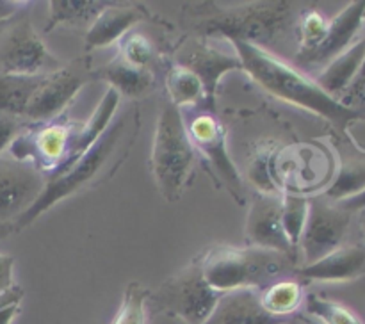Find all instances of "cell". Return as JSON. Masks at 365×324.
Returning a JSON list of instances; mask_svg holds the SVG:
<instances>
[{
	"label": "cell",
	"mask_w": 365,
	"mask_h": 324,
	"mask_svg": "<svg viewBox=\"0 0 365 324\" xmlns=\"http://www.w3.org/2000/svg\"><path fill=\"white\" fill-rule=\"evenodd\" d=\"M141 128V113L135 105L114 117L102 137L63 173L46 178V184L34 205L11 226L13 231H20L34 223L41 214L52 209L56 203L96 187L102 182L113 178L120 169L121 162L128 157L134 146L138 132Z\"/></svg>",
	"instance_id": "6da1fadb"
},
{
	"label": "cell",
	"mask_w": 365,
	"mask_h": 324,
	"mask_svg": "<svg viewBox=\"0 0 365 324\" xmlns=\"http://www.w3.org/2000/svg\"><path fill=\"white\" fill-rule=\"evenodd\" d=\"M234 46L242 64V71L250 75L264 91L291 105L305 109L335 125H346L360 117V113L346 107L341 100L328 95L310 75L303 73L292 64L285 63L269 50L242 41H228Z\"/></svg>",
	"instance_id": "7a4b0ae2"
},
{
	"label": "cell",
	"mask_w": 365,
	"mask_h": 324,
	"mask_svg": "<svg viewBox=\"0 0 365 324\" xmlns=\"http://www.w3.org/2000/svg\"><path fill=\"white\" fill-rule=\"evenodd\" d=\"M294 20L291 2H255L241 6L200 7L192 28L200 38L242 41L267 50L289 34Z\"/></svg>",
	"instance_id": "3957f363"
},
{
	"label": "cell",
	"mask_w": 365,
	"mask_h": 324,
	"mask_svg": "<svg viewBox=\"0 0 365 324\" xmlns=\"http://www.w3.org/2000/svg\"><path fill=\"white\" fill-rule=\"evenodd\" d=\"M205 280L214 291H264L284 278H296V260L271 249L216 246L198 256Z\"/></svg>",
	"instance_id": "277c9868"
},
{
	"label": "cell",
	"mask_w": 365,
	"mask_h": 324,
	"mask_svg": "<svg viewBox=\"0 0 365 324\" xmlns=\"http://www.w3.org/2000/svg\"><path fill=\"white\" fill-rule=\"evenodd\" d=\"M196 164V152L185 130L184 117L170 100L163 103L153 132L152 167L153 180L166 202L175 203L184 194Z\"/></svg>",
	"instance_id": "5b68a950"
},
{
	"label": "cell",
	"mask_w": 365,
	"mask_h": 324,
	"mask_svg": "<svg viewBox=\"0 0 365 324\" xmlns=\"http://www.w3.org/2000/svg\"><path fill=\"white\" fill-rule=\"evenodd\" d=\"M205 280L202 263L196 258L175 276L168 278L153 294L148 296L152 312L175 317L185 324H203L221 299Z\"/></svg>",
	"instance_id": "8992f818"
},
{
	"label": "cell",
	"mask_w": 365,
	"mask_h": 324,
	"mask_svg": "<svg viewBox=\"0 0 365 324\" xmlns=\"http://www.w3.org/2000/svg\"><path fill=\"white\" fill-rule=\"evenodd\" d=\"M180 113L195 152L205 159L212 169V174L225 185V189L239 203L245 202L242 182L228 153L227 132L223 123L207 107H189V109H180Z\"/></svg>",
	"instance_id": "52a82bcc"
},
{
	"label": "cell",
	"mask_w": 365,
	"mask_h": 324,
	"mask_svg": "<svg viewBox=\"0 0 365 324\" xmlns=\"http://www.w3.org/2000/svg\"><path fill=\"white\" fill-rule=\"evenodd\" d=\"M63 64L45 46L27 16L14 18L0 31V73L50 75Z\"/></svg>",
	"instance_id": "ba28073f"
},
{
	"label": "cell",
	"mask_w": 365,
	"mask_h": 324,
	"mask_svg": "<svg viewBox=\"0 0 365 324\" xmlns=\"http://www.w3.org/2000/svg\"><path fill=\"white\" fill-rule=\"evenodd\" d=\"M93 77H95V70L88 57L63 64L57 71L46 75L25 109L24 121L41 125L59 117V114L70 105L71 100Z\"/></svg>",
	"instance_id": "9c48e42d"
},
{
	"label": "cell",
	"mask_w": 365,
	"mask_h": 324,
	"mask_svg": "<svg viewBox=\"0 0 365 324\" xmlns=\"http://www.w3.org/2000/svg\"><path fill=\"white\" fill-rule=\"evenodd\" d=\"M75 130L77 128L73 123H57L56 120L29 128L24 125L11 145L9 153L13 159L32 164L48 178L66 162Z\"/></svg>",
	"instance_id": "30bf717a"
},
{
	"label": "cell",
	"mask_w": 365,
	"mask_h": 324,
	"mask_svg": "<svg viewBox=\"0 0 365 324\" xmlns=\"http://www.w3.org/2000/svg\"><path fill=\"white\" fill-rule=\"evenodd\" d=\"M309 202V217L298 248L303 256V266H310L344 246L353 217L351 212L324 196H314Z\"/></svg>",
	"instance_id": "8fae6325"
},
{
	"label": "cell",
	"mask_w": 365,
	"mask_h": 324,
	"mask_svg": "<svg viewBox=\"0 0 365 324\" xmlns=\"http://www.w3.org/2000/svg\"><path fill=\"white\" fill-rule=\"evenodd\" d=\"M223 39L195 38L185 41L177 53V64L191 70L200 78L205 91L207 109H212L220 80L228 71L242 70L239 56L234 46L225 48Z\"/></svg>",
	"instance_id": "7c38bea8"
},
{
	"label": "cell",
	"mask_w": 365,
	"mask_h": 324,
	"mask_svg": "<svg viewBox=\"0 0 365 324\" xmlns=\"http://www.w3.org/2000/svg\"><path fill=\"white\" fill-rule=\"evenodd\" d=\"M46 184V177L32 164L0 157V226L9 230L36 203Z\"/></svg>",
	"instance_id": "4fadbf2b"
},
{
	"label": "cell",
	"mask_w": 365,
	"mask_h": 324,
	"mask_svg": "<svg viewBox=\"0 0 365 324\" xmlns=\"http://www.w3.org/2000/svg\"><path fill=\"white\" fill-rule=\"evenodd\" d=\"M365 25V0L348 4L337 16L328 20V31L324 39L314 50L307 53H296L294 64L298 70L309 75L319 73L327 64L360 39V31Z\"/></svg>",
	"instance_id": "5bb4252c"
},
{
	"label": "cell",
	"mask_w": 365,
	"mask_h": 324,
	"mask_svg": "<svg viewBox=\"0 0 365 324\" xmlns=\"http://www.w3.org/2000/svg\"><path fill=\"white\" fill-rule=\"evenodd\" d=\"M246 244L282 253L298 262V249L289 242L282 224V196L257 192L246 219Z\"/></svg>",
	"instance_id": "9a60e30c"
},
{
	"label": "cell",
	"mask_w": 365,
	"mask_h": 324,
	"mask_svg": "<svg viewBox=\"0 0 365 324\" xmlns=\"http://www.w3.org/2000/svg\"><path fill=\"white\" fill-rule=\"evenodd\" d=\"M365 274V242L344 244L310 266H299L296 280L344 283Z\"/></svg>",
	"instance_id": "2e32d148"
},
{
	"label": "cell",
	"mask_w": 365,
	"mask_h": 324,
	"mask_svg": "<svg viewBox=\"0 0 365 324\" xmlns=\"http://www.w3.org/2000/svg\"><path fill=\"white\" fill-rule=\"evenodd\" d=\"M146 18H150V14L143 6L107 4L86 32L84 50L91 52V50L106 48L114 43H120V39L127 36L134 25Z\"/></svg>",
	"instance_id": "e0dca14e"
},
{
	"label": "cell",
	"mask_w": 365,
	"mask_h": 324,
	"mask_svg": "<svg viewBox=\"0 0 365 324\" xmlns=\"http://www.w3.org/2000/svg\"><path fill=\"white\" fill-rule=\"evenodd\" d=\"M284 320L264 310L259 291H234L221 296L203 324H282Z\"/></svg>",
	"instance_id": "ac0fdd59"
},
{
	"label": "cell",
	"mask_w": 365,
	"mask_h": 324,
	"mask_svg": "<svg viewBox=\"0 0 365 324\" xmlns=\"http://www.w3.org/2000/svg\"><path fill=\"white\" fill-rule=\"evenodd\" d=\"M120 100L121 96L118 95L113 88L107 89L106 95H103L102 100H100L98 107L95 109V113L89 116V120L86 121L78 130H75L70 150H68L66 162H64L63 166H61V169L56 171L52 177H56V174L63 173V171H66L68 167L73 166V164L77 162V160L81 159V157L84 155V153L88 152V150L91 148L100 137H102L103 132H106L107 128H109V125L113 123L114 114H116L118 105H120Z\"/></svg>",
	"instance_id": "d6986e66"
},
{
	"label": "cell",
	"mask_w": 365,
	"mask_h": 324,
	"mask_svg": "<svg viewBox=\"0 0 365 324\" xmlns=\"http://www.w3.org/2000/svg\"><path fill=\"white\" fill-rule=\"evenodd\" d=\"M365 57V36L353 43L346 52L335 57L330 64L323 68L319 73L316 75L314 80L319 84L321 89L328 93L334 98L341 100L344 93L348 91L349 85L355 82L359 77L360 70H362Z\"/></svg>",
	"instance_id": "ffe728a7"
},
{
	"label": "cell",
	"mask_w": 365,
	"mask_h": 324,
	"mask_svg": "<svg viewBox=\"0 0 365 324\" xmlns=\"http://www.w3.org/2000/svg\"><path fill=\"white\" fill-rule=\"evenodd\" d=\"M98 73L102 75L103 80L109 82V88L127 98H145L150 93H153L157 85L155 73L152 70H139V68L132 66L120 53L110 59Z\"/></svg>",
	"instance_id": "44dd1931"
},
{
	"label": "cell",
	"mask_w": 365,
	"mask_h": 324,
	"mask_svg": "<svg viewBox=\"0 0 365 324\" xmlns=\"http://www.w3.org/2000/svg\"><path fill=\"white\" fill-rule=\"evenodd\" d=\"M46 75L25 77V75L0 73V113L24 117L25 109Z\"/></svg>",
	"instance_id": "7402d4cb"
},
{
	"label": "cell",
	"mask_w": 365,
	"mask_h": 324,
	"mask_svg": "<svg viewBox=\"0 0 365 324\" xmlns=\"http://www.w3.org/2000/svg\"><path fill=\"white\" fill-rule=\"evenodd\" d=\"M259 294L264 310L280 319H287V317L298 313L299 306L303 305V299H305L302 281L296 278H284V280L274 281Z\"/></svg>",
	"instance_id": "603a6c76"
},
{
	"label": "cell",
	"mask_w": 365,
	"mask_h": 324,
	"mask_svg": "<svg viewBox=\"0 0 365 324\" xmlns=\"http://www.w3.org/2000/svg\"><path fill=\"white\" fill-rule=\"evenodd\" d=\"M168 100L178 109L207 105L205 91L200 78L180 64H171L166 73ZM210 110V109H209Z\"/></svg>",
	"instance_id": "cb8c5ba5"
},
{
	"label": "cell",
	"mask_w": 365,
	"mask_h": 324,
	"mask_svg": "<svg viewBox=\"0 0 365 324\" xmlns=\"http://www.w3.org/2000/svg\"><path fill=\"white\" fill-rule=\"evenodd\" d=\"M107 4L109 2H95V0H52L46 32L59 25H70V27L82 23L91 25Z\"/></svg>",
	"instance_id": "d4e9b609"
},
{
	"label": "cell",
	"mask_w": 365,
	"mask_h": 324,
	"mask_svg": "<svg viewBox=\"0 0 365 324\" xmlns=\"http://www.w3.org/2000/svg\"><path fill=\"white\" fill-rule=\"evenodd\" d=\"M365 191V159H348L341 164L337 177L321 196L334 203L353 198Z\"/></svg>",
	"instance_id": "484cf974"
},
{
	"label": "cell",
	"mask_w": 365,
	"mask_h": 324,
	"mask_svg": "<svg viewBox=\"0 0 365 324\" xmlns=\"http://www.w3.org/2000/svg\"><path fill=\"white\" fill-rule=\"evenodd\" d=\"M303 305L307 315L316 319L319 324H364L362 319L348 306L319 294H307Z\"/></svg>",
	"instance_id": "4316f807"
},
{
	"label": "cell",
	"mask_w": 365,
	"mask_h": 324,
	"mask_svg": "<svg viewBox=\"0 0 365 324\" xmlns=\"http://www.w3.org/2000/svg\"><path fill=\"white\" fill-rule=\"evenodd\" d=\"M310 202L307 196L299 194H284L282 196V224H284L285 235L289 242L299 248L303 230H305L307 217H309Z\"/></svg>",
	"instance_id": "83f0119b"
},
{
	"label": "cell",
	"mask_w": 365,
	"mask_h": 324,
	"mask_svg": "<svg viewBox=\"0 0 365 324\" xmlns=\"http://www.w3.org/2000/svg\"><path fill=\"white\" fill-rule=\"evenodd\" d=\"M148 296L150 292L143 285L132 281L125 291L123 303H121L113 324H146Z\"/></svg>",
	"instance_id": "f1b7e54d"
},
{
	"label": "cell",
	"mask_w": 365,
	"mask_h": 324,
	"mask_svg": "<svg viewBox=\"0 0 365 324\" xmlns=\"http://www.w3.org/2000/svg\"><path fill=\"white\" fill-rule=\"evenodd\" d=\"M120 53L128 64L139 68V70H152L155 52L153 45L146 36L143 34H127L120 39Z\"/></svg>",
	"instance_id": "f546056e"
},
{
	"label": "cell",
	"mask_w": 365,
	"mask_h": 324,
	"mask_svg": "<svg viewBox=\"0 0 365 324\" xmlns=\"http://www.w3.org/2000/svg\"><path fill=\"white\" fill-rule=\"evenodd\" d=\"M328 31V20L319 11H307L298 23V52L307 53L316 48L324 39Z\"/></svg>",
	"instance_id": "4dcf8cb0"
},
{
	"label": "cell",
	"mask_w": 365,
	"mask_h": 324,
	"mask_svg": "<svg viewBox=\"0 0 365 324\" xmlns=\"http://www.w3.org/2000/svg\"><path fill=\"white\" fill-rule=\"evenodd\" d=\"M24 299V288L14 285L6 294L0 296V324H11L20 313V305Z\"/></svg>",
	"instance_id": "1f68e13d"
},
{
	"label": "cell",
	"mask_w": 365,
	"mask_h": 324,
	"mask_svg": "<svg viewBox=\"0 0 365 324\" xmlns=\"http://www.w3.org/2000/svg\"><path fill=\"white\" fill-rule=\"evenodd\" d=\"M24 125V117L0 113V155H2L4 152H9L11 145H13L14 139L18 137V134L21 132Z\"/></svg>",
	"instance_id": "d6a6232c"
},
{
	"label": "cell",
	"mask_w": 365,
	"mask_h": 324,
	"mask_svg": "<svg viewBox=\"0 0 365 324\" xmlns=\"http://www.w3.org/2000/svg\"><path fill=\"white\" fill-rule=\"evenodd\" d=\"M341 102L344 103L346 107H349V109H355V110H359L356 107L364 105L365 103V57H364V64H362V70H360L359 77H356L355 82L349 85V89L344 93V96L341 98Z\"/></svg>",
	"instance_id": "836d02e7"
},
{
	"label": "cell",
	"mask_w": 365,
	"mask_h": 324,
	"mask_svg": "<svg viewBox=\"0 0 365 324\" xmlns=\"http://www.w3.org/2000/svg\"><path fill=\"white\" fill-rule=\"evenodd\" d=\"M13 267H14V258L6 253H0V296L6 294L11 287H14L13 280Z\"/></svg>",
	"instance_id": "e575fe53"
},
{
	"label": "cell",
	"mask_w": 365,
	"mask_h": 324,
	"mask_svg": "<svg viewBox=\"0 0 365 324\" xmlns=\"http://www.w3.org/2000/svg\"><path fill=\"white\" fill-rule=\"evenodd\" d=\"M337 205L341 207V209L348 210V212H351V214L365 212V191L360 192V194L353 196V198L344 199V202L337 203Z\"/></svg>",
	"instance_id": "d590c367"
},
{
	"label": "cell",
	"mask_w": 365,
	"mask_h": 324,
	"mask_svg": "<svg viewBox=\"0 0 365 324\" xmlns=\"http://www.w3.org/2000/svg\"><path fill=\"white\" fill-rule=\"evenodd\" d=\"M282 324H319L316 319H312L307 313H294V315L287 317Z\"/></svg>",
	"instance_id": "8d00e7d4"
},
{
	"label": "cell",
	"mask_w": 365,
	"mask_h": 324,
	"mask_svg": "<svg viewBox=\"0 0 365 324\" xmlns=\"http://www.w3.org/2000/svg\"><path fill=\"white\" fill-rule=\"evenodd\" d=\"M362 230H364V235H365V212H362Z\"/></svg>",
	"instance_id": "74e56055"
}]
</instances>
